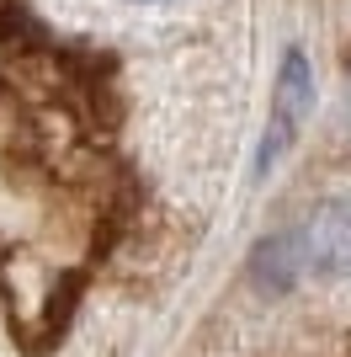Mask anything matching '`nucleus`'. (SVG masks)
<instances>
[{
  "instance_id": "1",
  "label": "nucleus",
  "mask_w": 351,
  "mask_h": 357,
  "mask_svg": "<svg viewBox=\"0 0 351 357\" xmlns=\"http://www.w3.org/2000/svg\"><path fill=\"white\" fill-rule=\"evenodd\" d=\"M304 278H351V197H330L288 229Z\"/></svg>"
},
{
  "instance_id": "2",
  "label": "nucleus",
  "mask_w": 351,
  "mask_h": 357,
  "mask_svg": "<svg viewBox=\"0 0 351 357\" xmlns=\"http://www.w3.org/2000/svg\"><path fill=\"white\" fill-rule=\"evenodd\" d=\"M304 112H309V64L304 54H288L282 86H277V118H272V134H266V149H261V171L277 160V149L288 144V128H298Z\"/></svg>"
},
{
  "instance_id": "3",
  "label": "nucleus",
  "mask_w": 351,
  "mask_h": 357,
  "mask_svg": "<svg viewBox=\"0 0 351 357\" xmlns=\"http://www.w3.org/2000/svg\"><path fill=\"white\" fill-rule=\"evenodd\" d=\"M133 6H155V0H133Z\"/></svg>"
}]
</instances>
